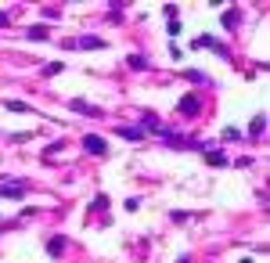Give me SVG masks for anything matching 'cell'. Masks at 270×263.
<instances>
[{
  "label": "cell",
  "mask_w": 270,
  "mask_h": 263,
  "mask_svg": "<svg viewBox=\"0 0 270 263\" xmlns=\"http://www.w3.org/2000/svg\"><path fill=\"white\" fill-rule=\"evenodd\" d=\"M4 108H7V112H29V105H25V101H7Z\"/></svg>",
  "instance_id": "cell-13"
},
{
  "label": "cell",
  "mask_w": 270,
  "mask_h": 263,
  "mask_svg": "<svg viewBox=\"0 0 270 263\" xmlns=\"http://www.w3.org/2000/svg\"><path fill=\"white\" fill-rule=\"evenodd\" d=\"M65 245H69V238H65V234H54V238L47 242V252H51V256H61Z\"/></svg>",
  "instance_id": "cell-5"
},
{
  "label": "cell",
  "mask_w": 270,
  "mask_h": 263,
  "mask_svg": "<svg viewBox=\"0 0 270 263\" xmlns=\"http://www.w3.org/2000/svg\"><path fill=\"white\" fill-rule=\"evenodd\" d=\"M29 40H47V25H33V29H29Z\"/></svg>",
  "instance_id": "cell-11"
},
{
  "label": "cell",
  "mask_w": 270,
  "mask_h": 263,
  "mask_svg": "<svg viewBox=\"0 0 270 263\" xmlns=\"http://www.w3.org/2000/svg\"><path fill=\"white\" fill-rule=\"evenodd\" d=\"M144 65H148L144 54H130V69H144Z\"/></svg>",
  "instance_id": "cell-12"
},
{
  "label": "cell",
  "mask_w": 270,
  "mask_h": 263,
  "mask_svg": "<svg viewBox=\"0 0 270 263\" xmlns=\"http://www.w3.org/2000/svg\"><path fill=\"white\" fill-rule=\"evenodd\" d=\"M119 137H126V141H144V130H141V126H119Z\"/></svg>",
  "instance_id": "cell-4"
},
{
  "label": "cell",
  "mask_w": 270,
  "mask_h": 263,
  "mask_svg": "<svg viewBox=\"0 0 270 263\" xmlns=\"http://www.w3.org/2000/svg\"><path fill=\"white\" fill-rule=\"evenodd\" d=\"M184 79H191V83H209V76L202 69H188V72H184Z\"/></svg>",
  "instance_id": "cell-8"
},
{
  "label": "cell",
  "mask_w": 270,
  "mask_h": 263,
  "mask_svg": "<svg viewBox=\"0 0 270 263\" xmlns=\"http://www.w3.org/2000/svg\"><path fill=\"white\" fill-rule=\"evenodd\" d=\"M263 126H267V115H256V119L249 123V133H252V137H259V133H263Z\"/></svg>",
  "instance_id": "cell-9"
},
{
  "label": "cell",
  "mask_w": 270,
  "mask_h": 263,
  "mask_svg": "<svg viewBox=\"0 0 270 263\" xmlns=\"http://www.w3.org/2000/svg\"><path fill=\"white\" fill-rule=\"evenodd\" d=\"M72 108H76V112H83V115H101L94 105H87V101H72Z\"/></svg>",
  "instance_id": "cell-10"
},
{
  "label": "cell",
  "mask_w": 270,
  "mask_h": 263,
  "mask_svg": "<svg viewBox=\"0 0 270 263\" xmlns=\"http://www.w3.org/2000/svg\"><path fill=\"white\" fill-rule=\"evenodd\" d=\"M206 162L220 169V166H227V155H223V151H216V148H209V151H206Z\"/></svg>",
  "instance_id": "cell-6"
},
{
  "label": "cell",
  "mask_w": 270,
  "mask_h": 263,
  "mask_svg": "<svg viewBox=\"0 0 270 263\" xmlns=\"http://www.w3.org/2000/svg\"><path fill=\"white\" fill-rule=\"evenodd\" d=\"M223 25H227V29H238V25H241V11H238V7H231V11L223 15Z\"/></svg>",
  "instance_id": "cell-7"
},
{
  "label": "cell",
  "mask_w": 270,
  "mask_h": 263,
  "mask_svg": "<svg viewBox=\"0 0 270 263\" xmlns=\"http://www.w3.org/2000/svg\"><path fill=\"white\" fill-rule=\"evenodd\" d=\"M176 112H180V115H188V119H194V115L202 112V97L184 94V97H180V105H176Z\"/></svg>",
  "instance_id": "cell-1"
},
{
  "label": "cell",
  "mask_w": 270,
  "mask_h": 263,
  "mask_svg": "<svg viewBox=\"0 0 270 263\" xmlns=\"http://www.w3.org/2000/svg\"><path fill=\"white\" fill-rule=\"evenodd\" d=\"M69 47H76V51H105V40H101V36H79Z\"/></svg>",
  "instance_id": "cell-2"
},
{
  "label": "cell",
  "mask_w": 270,
  "mask_h": 263,
  "mask_svg": "<svg viewBox=\"0 0 270 263\" xmlns=\"http://www.w3.org/2000/svg\"><path fill=\"white\" fill-rule=\"evenodd\" d=\"M83 148H87L90 155H108V144H105V137H97V133H87V137H83Z\"/></svg>",
  "instance_id": "cell-3"
}]
</instances>
